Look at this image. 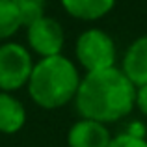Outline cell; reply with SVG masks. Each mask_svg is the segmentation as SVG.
I'll return each instance as SVG.
<instances>
[{"mask_svg": "<svg viewBox=\"0 0 147 147\" xmlns=\"http://www.w3.org/2000/svg\"><path fill=\"white\" fill-rule=\"evenodd\" d=\"M134 97L136 86L115 65L102 71L86 73L73 102L80 117L110 125L125 119L134 110Z\"/></svg>", "mask_w": 147, "mask_h": 147, "instance_id": "1", "label": "cell"}, {"mask_svg": "<svg viewBox=\"0 0 147 147\" xmlns=\"http://www.w3.org/2000/svg\"><path fill=\"white\" fill-rule=\"evenodd\" d=\"M80 80L82 76L75 61L63 54H58L41 58L34 63L26 90L30 99L39 108L58 110L75 100Z\"/></svg>", "mask_w": 147, "mask_h": 147, "instance_id": "2", "label": "cell"}, {"mask_svg": "<svg viewBox=\"0 0 147 147\" xmlns=\"http://www.w3.org/2000/svg\"><path fill=\"white\" fill-rule=\"evenodd\" d=\"M75 58L86 73L115 67L117 49L108 32L100 28H88L75 41Z\"/></svg>", "mask_w": 147, "mask_h": 147, "instance_id": "3", "label": "cell"}, {"mask_svg": "<svg viewBox=\"0 0 147 147\" xmlns=\"http://www.w3.org/2000/svg\"><path fill=\"white\" fill-rule=\"evenodd\" d=\"M34 63L28 47L17 41L0 43V91L13 93L26 88Z\"/></svg>", "mask_w": 147, "mask_h": 147, "instance_id": "4", "label": "cell"}, {"mask_svg": "<svg viewBox=\"0 0 147 147\" xmlns=\"http://www.w3.org/2000/svg\"><path fill=\"white\" fill-rule=\"evenodd\" d=\"M26 45L32 54L41 58H50L61 54L65 45V32L60 21L43 15L30 26H26Z\"/></svg>", "mask_w": 147, "mask_h": 147, "instance_id": "5", "label": "cell"}, {"mask_svg": "<svg viewBox=\"0 0 147 147\" xmlns=\"http://www.w3.org/2000/svg\"><path fill=\"white\" fill-rule=\"evenodd\" d=\"M112 142V134L108 125L93 119L80 117L67 130V145L69 147H108Z\"/></svg>", "mask_w": 147, "mask_h": 147, "instance_id": "6", "label": "cell"}, {"mask_svg": "<svg viewBox=\"0 0 147 147\" xmlns=\"http://www.w3.org/2000/svg\"><path fill=\"white\" fill-rule=\"evenodd\" d=\"M119 69L136 88L147 84V34L136 37L127 47Z\"/></svg>", "mask_w": 147, "mask_h": 147, "instance_id": "7", "label": "cell"}, {"mask_svg": "<svg viewBox=\"0 0 147 147\" xmlns=\"http://www.w3.org/2000/svg\"><path fill=\"white\" fill-rule=\"evenodd\" d=\"M26 108L13 93L0 91V134H17L26 125Z\"/></svg>", "mask_w": 147, "mask_h": 147, "instance_id": "8", "label": "cell"}, {"mask_svg": "<svg viewBox=\"0 0 147 147\" xmlns=\"http://www.w3.org/2000/svg\"><path fill=\"white\" fill-rule=\"evenodd\" d=\"M67 15L76 21L95 22L115 7V0H60Z\"/></svg>", "mask_w": 147, "mask_h": 147, "instance_id": "9", "label": "cell"}, {"mask_svg": "<svg viewBox=\"0 0 147 147\" xmlns=\"http://www.w3.org/2000/svg\"><path fill=\"white\" fill-rule=\"evenodd\" d=\"M22 28L21 13L13 0H0V43L11 41V37Z\"/></svg>", "mask_w": 147, "mask_h": 147, "instance_id": "10", "label": "cell"}, {"mask_svg": "<svg viewBox=\"0 0 147 147\" xmlns=\"http://www.w3.org/2000/svg\"><path fill=\"white\" fill-rule=\"evenodd\" d=\"M19 7L22 21V28L30 26L34 21H37L39 17L45 15V2L47 0H13Z\"/></svg>", "mask_w": 147, "mask_h": 147, "instance_id": "11", "label": "cell"}, {"mask_svg": "<svg viewBox=\"0 0 147 147\" xmlns=\"http://www.w3.org/2000/svg\"><path fill=\"white\" fill-rule=\"evenodd\" d=\"M108 147H147V140L134 132H121L117 136H112Z\"/></svg>", "mask_w": 147, "mask_h": 147, "instance_id": "12", "label": "cell"}, {"mask_svg": "<svg viewBox=\"0 0 147 147\" xmlns=\"http://www.w3.org/2000/svg\"><path fill=\"white\" fill-rule=\"evenodd\" d=\"M134 108H138L144 117H147V84L136 88V97H134Z\"/></svg>", "mask_w": 147, "mask_h": 147, "instance_id": "13", "label": "cell"}]
</instances>
